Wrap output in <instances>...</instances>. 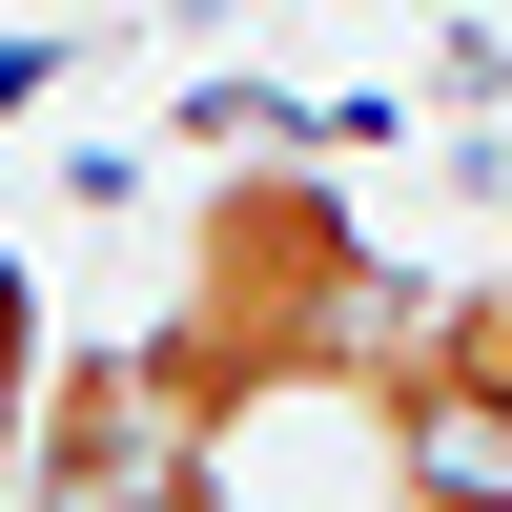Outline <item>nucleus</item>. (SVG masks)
<instances>
[{
  "mask_svg": "<svg viewBox=\"0 0 512 512\" xmlns=\"http://www.w3.org/2000/svg\"><path fill=\"white\" fill-rule=\"evenodd\" d=\"M369 431L390 451H512V267H472V287H410V328L369 349Z\"/></svg>",
  "mask_w": 512,
  "mask_h": 512,
  "instance_id": "nucleus-3",
  "label": "nucleus"
},
{
  "mask_svg": "<svg viewBox=\"0 0 512 512\" xmlns=\"http://www.w3.org/2000/svg\"><path fill=\"white\" fill-rule=\"evenodd\" d=\"M41 349H62V328H41V267L0 246V512H21V431H41Z\"/></svg>",
  "mask_w": 512,
  "mask_h": 512,
  "instance_id": "nucleus-4",
  "label": "nucleus"
},
{
  "mask_svg": "<svg viewBox=\"0 0 512 512\" xmlns=\"http://www.w3.org/2000/svg\"><path fill=\"white\" fill-rule=\"evenodd\" d=\"M185 472H226V451L164 410L144 328H103V349H41V431H21V512H164Z\"/></svg>",
  "mask_w": 512,
  "mask_h": 512,
  "instance_id": "nucleus-2",
  "label": "nucleus"
},
{
  "mask_svg": "<svg viewBox=\"0 0 512 512\" xmlns=\"http://www.w3.org/2000/svg\"><path fill=\"white\" fill-rule=\"evenodd\" d=\"M164 512H246V492H226V472H185V492H164Z\"/></svg>",
  "mask_w": 512,
  "mask_h": 512,
  "instance_id": "nucleus-6",
  "label": "nucleus"
},
{
  "mask_svg": "<svg viewBox=\"0 0 512 512\" xmlns=\"http://www.w3.org/2000/svg\"><path fill=\"white\" fill-rule=\"evenodd\" d=\"M410 328V267L369 246V205L328 164H226L164 246V308H144V369L205 451H246L267 410H349L369 349Z\"/></svg>",
  "mask_w": 512,
  "mask_h": 512,
  "instance_id": "nucleus-1",
  "label": "nucleus"
},
{
  "mask_svg": "<svg viewBox=\"0 0 512 512\" xmlns=\"http://www.w3.org/2000/svg\"><path fill=\"white\" fill-rule=\"evenodd\" d=\"M349 512H512V451H390Z\"/></svg>",
  "mask_w": 512,
  "mask_h": 512,
  "instance_id": "nucleus-5",
  "label": "nucleus"
}]
</instances>
